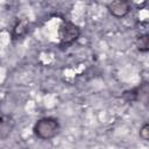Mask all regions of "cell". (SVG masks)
Instances as JSON below:
<instances>
[{
  "label": "cell",
  "mask_w": 149,
  "mask_h": 149,
  "mask_svg": "<svg viewBox=\"0 0 149 149\" xmlns=\"http://www.w3.org/2000/svg\"><path fill=\"white\" fill-rule=\"evenodd\" d=\"M135 44H136V48L140 52H143V54L148 52V50H149V35L147 33L139 35Z\"/></svg>",
  "instance_id": "obj_6"
},
{
  "label": "cell",
  "mask_w": 149,
  "mask_h": 149,
  "mask_svg": "<svg viewBox=\"0 0 149 149\" xmlns=\"http://www.w3.org/2000/svg\"><path fill=\"white\" fill-rule=\"evenodd\" d=\"M107 9L112 16L121 19L132 12V3L127 0H114L107 5Z\"/></svg>",
  "instance_id": "obj_4"
},
{
  "label": "cell",
  "mask_w": 149,
  "mask_h": 149,
  "mask_svg": "<svg viewBox=\"0 0 149 149\" xmlns=\"http://www.w3.org/2000/svg\"><path fill=\"white\" fill-rule=\"evenodd\" d=\"M34 134L41 140H51L59 132V122L56 118L44 116L38 119L34 125Z\"/></svg>",
  "instance_id": "obj_1"
},
{
  "label": "cell",
  "mask_w": 149,
  "mask_h": 149,
  "mask_svg": "<svg viewBox=\"0 0 149 149\" xmlns=\"http://www.w3.org/2000/svg\"><path fill=\"white\" fill-rule=\"evenodd\" d=\"M148 97H149V88L147 81H143L139 86L123 92V98L127 101H140L143 102L144 105L148 104Z\"/></svg>",
  "instance_id": "obj_3"
},
{
  "label": "cell",
  "mask_w": 149,
  "mask_h": 149,
  "mask_svg": "<svg viewBox=\"0 0 149 149\" xmlns=\"http://www.w3.org/2000/svg\"><path fill=\"white\" fill-rule=\"evenodd\" d=\"M15 121L10 115H0V140H6L13 132Z\"/></svg>",
  "instance_id": "obj_5"
},
{
  "label": "cell",
  "mask_w": 149,
  "mask_h": 149,
  "mask_svg": "<svg viewBox=\"0 0 149 149\" xmlns=\"http://www.w3.org/2000/svg\"><path fill=\"white\" fill-rule=\"evenodd\" d=\"M140 137L143 140V141H148L149 140V125L148 123H144L141 129H140Z\"/></svg>",
  "instance_id": "obj_8"
},
{
  "label": "cell",
  "mask_w": 149,
  "mask_h": 149,
  "mask_svg": "<svg viewBox=\"0 0 149 149\" xmlns=\"http://www.w3.org/2000/svg\"><path fill=\"white\" fill-rule=\"evenodd\" d=\"M28 30V23L27 21L24 20H20L17 21V23L14 26V29H13V36L14 37H21L23 36Z\"/></svg>",
  "instance_id": "obj_7"
},
{
  "label": "cell",
  "mask_w": 149,
  "mask_h": 149,
  "mask_svg": "<svg viewBox=\"0 0 149 149\" xmlns=\"http://www.w3.org/2000/svg\"><path fill=\"white\" fill-rule=\"evenodd\" d=\"M80 36V28L70 21H63L58 28L59 44L63 47L71 45Z\"/></svg>",
  "instance_id": "obj_2"
}]
</instances>
